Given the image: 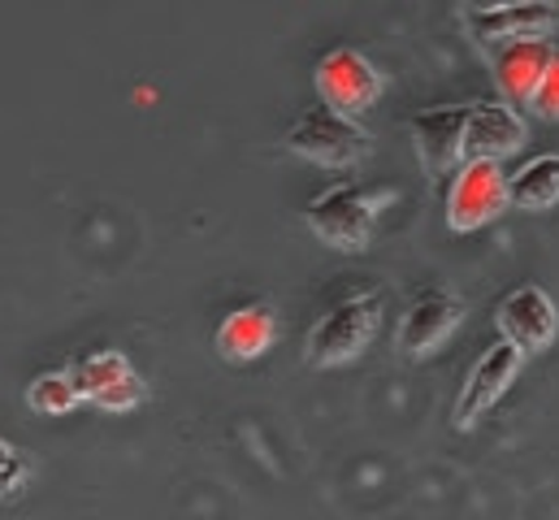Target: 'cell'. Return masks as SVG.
Instances as JSON below:
<instances>
[{"label": "cell", "mask_w": 559, "mask_h": 520, "mask_svg": "<svg viewBox=\"0 0 559 520\" xmlns=\"http://www.w3.org/2000/svg\"><path fill=\"white\" fill-rule=\"evenodd\" d=\"M9 451H13V447H9V442H0V464L9 460Z\"/></svg>", "instance_id": "d6986e66"}, {"label": "cell", "mask_w": 559, "mask_h": 520, "mask_svg": "<svg viewBox=\"0 0 559 520\" xmlns=\"http://www.w3.org/2000/svg\"><path fill=\"white\" fill-rule=\"evenodd\" d=\"M317 96L325 109L343 114V118H360L365 109L378 105L382 96V70L360 52V48H330L317 61Z\"/></svg>", "instance_id": "277c9868"}, {"label": "cell", "mask_w": 559, "mask_h": 520, "mask_svg": "<svg viewBox=\"0 0 559 520\" xmlns=\"http://www.w3.org/2000/svg\"><path fill=\"white\" fill-rule=\"evenodd\" d=\"M378 317H382V299L378 295H347L338 299L334 308H325L308 339H304V361L317 365V369H330V365H347L356 361L373 330H378Z\"/></svg>", "instance_id": "6da1fadb"}, {"label": "cell", "mask_w": 559, "mask_h": 520, "mask_svg": "<svg viewBox=\"0 0 559 520\" xmlns=\"http://www.w3.org/2000/svg\"><path fill=\"white\" fill-rule=\"evenodd\" d=\"M26 403H31L35 412H44V416H61V412H70V407L79 403V390H74L66 369H48V374H39V378L26 387Z\"/></svg>", "instance_id": "2e32d148"}, {"label": "cell", "mask_w": 559, "mask_h": 520, "mask_svg": "<svg viewBox=\"0 0 559 520\" xmlns=\"http://www.w3.org/2000/svg\"><path fill=\"white\" fill-rule=\"evenodd\" d=\"M530 139L525 118L512 109V105H495V101H481V105H468V118H464V139H460V165L464 161H503L512 152H521V143Z\"/></svg>", "instance_id": "8fae6325"}, {"label": "cell", "mask_w": 559, "mask_h": 520, "mask_svg": "<svg viewBox=\"0 0 559 520\" xmlns=\"http://www.w3.org/2000/svg\"><path fill=\"white\" fill-rule=\"evenodd\" d=\"M464 22L481 44L503 48V44H521V39H547L559 26V4H547V0L486 4V9H468Z\"/></svg>", "instance_id": "30bf717a"}, {"label": "cell", "mask_w": 559, "mask_h": 520, "mask_svg": "<svg viewBox=\"0 0 559 520\" xmlns=\"http://www.w3.org/2000/svg\"><path fill=\"white\" fill-rule=\"evenodd\" d=\"M530 109H534L538 118H559V48L551 52V61H547V74H543V83H538Z\"/></svg>", "instance_id": "e0dca14e"}, {"label": "cell", "mask_w": 559, "mask_h": 520, "mask_svg": "<svg viewBox=\"0 0 559 520\" xmlns=\"http://www.w3.org/2000/svg\"><path fill=\"white\" fill-rule=\"evenodd\" d=\"M495 330L503 343H512L521 356H534L551 347L559 334V304L543 286H516L495 308Z\"/></svg>", "instance_id": "8992f818"}, {"label": "cell", "mask_w": 559, "mask_h": 520, "mask_svg": "<svg viewBox=\"0 0 559 520\" xmlns=\"http://www.w3.org/2000/svg\"><path fill=\"white\" fill-rule=\"evenodd\" d=\"M508 209V174L495 161H464L447 187V226L468 235Z\"/></svg>", "instance_id": "5b68a950"}, {"label": "cell", "mask_w": 559, "mask_h": 520, "mask_svg": "<svg viewBox=\"0 0 559 520\" xmlns=\"http://www.w3.org/2000/svg\"><path fill=\"white\" fill-rule=\"evenodd\" d=\"M551 52H556L551 39H521V44H503L495 52V79H499V87H503V96L512 105H530L534 101Z\"/></svg>", "instance_id": "4fadbf2b"}, {"label": "cell", "mask_w": 559, "mask_h": 520, "mask_svg": "<svg viewBox=\"0 0 559 520\" xmlns=\"http://www.w3.org/2000/svg\"><path fill=\"white\" fill-rule=\"evenodd\" d=\"M460 321H464V299L455 291H447V286H425L404 308L395 343H400L404 356H429L438 343L451 339V330Z\"/></svg>", "instance_id": "9c48e42d"}, {"label": "cell", "mask_w": 559, "mask_h": 520, "mask_svg": "<svg viewBox=\"0 0 559 520\" xmlns=\"http://www.w3.org/2000/svg\"><path fill=\"white\" fill-rule=\"evenodd\" d=\"M559 200V152H543L508 174V204L525 213H543Z\"/></svg>", "instance_id": "9a60e30c"}, {"label": "cell", "mask_w": 559, "mask_h": 520, "mask_svg": "<svg viewBox=\"0 0 559 520\" xmlns=\"http://www.w3.org/2000/svg\"><path fill=\"white\" fill-rule=\"evenodd\" d=\"M22 477H26V460H22L17 451H9V460L0 464V491H13V486H22Z\"/></svg>", "instance_id": "ac0fdd59"}, {"label": "cell", "mask_w": 559, "mask_h": 520, "mask_svg": "<svg viewBox=\"0 0 559 520\" xmlns=\"http://www.w3.org/2000/svg\"><path fill=\"white\" fill-rule=\"evenodd\" d=\"M304 222H308V231L325 248H334V252H365L369 239H373V200L360 187L338 182V187H325L304 209Z\"/></svg>", "instance_id": "3957f363"}, {"label": "cell", "mask_w": 559, "mask_h": 520, "mask_svg": "<svg viewBox=\"0 0 559 520\" xmlns=\"http://www.w3.org/2000/svg\"><path fill=\"white\" fill-rule=\"evenodd\" d=\"M274 334H278L274 308H270V304H243V308H235V312L222 317L213 343H217V352H222L226 361H257V356L270 352Z\"/></svg>", "instance_id": "5bb4252c"}, {"label": "cell", "mask_w": 559, "mask_h": 520, "mask_svg": "<svg viewBox=\"0 0 559 520\" xmlns=\"http://www.w3.org/2000/svg\"><path fill=\"white\" fill-rule=\"evenodd\" d=\"M464 118H468V105H438V109H420L413 118V143L429 178H442L460 165Z\"/></svg>", "instance_id": "7c38bea8"}, {"label": "cell", "mask_w": 559, "mask_h": 520, "mask_svg": "<svg viewBox=\"0 0 559 520\" xmlns=\"http://www.w3.org/2000/svg\"><path fill=\"white\" fill-rule=\"evenodd\" d=\"M70 382L79 390V399H92L96 407L105 412H127L143 403V378L131 369V361L122 352H92V356H79L70 369Z\"/></svg>", "instance_id": "ba28073f"}, {"label": "cell", "mask_w": 559, "mask_h": 520, "mask_svg": "<svg viewBox=\"0 0 559 520\" xmlns=\"http://www.w3.org/2000/svg\"><path fill=\"white\" fill-rule=\"evenodd\" d=\"M286 147L312 165L325 169H347L356 161H365L369 152V130L325 105H312L308 114L295 118V127L286 130Z\"/></svg>", "instance_id": "7a4b0ae2"}, {"label": "cell", "mask_w": 559, "mask_h": 520, "mask_svg": "<svg viewBox=\"0 0 559 520\" xmlns=\"http://www.w3.org/2000/svg\"><path fill=\"white\" fill-rule=\"evenodd\" d=\"M521 369H525V356H521L512 343L495 339V343L477 356V365L468 369V378H464V387H460V399H455V429H473V425L512 390V382L521 378Z\"/></svg>", "instance_id": "52a82bcc"}]
</instances>
